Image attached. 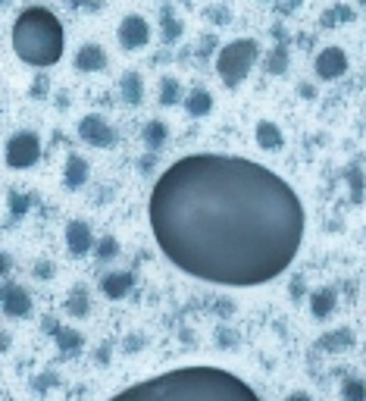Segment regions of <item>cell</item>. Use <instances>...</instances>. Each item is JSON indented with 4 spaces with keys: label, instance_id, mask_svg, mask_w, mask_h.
Segmentation results:
<instances>
[{
    "label": "cell",
    "instance_id": "cell-1",
    "mask_svg": "<svg viewBox=\"0 0 366 401\" xmlns=\"http://www.w3.org/2000/svg\"><path fill=\"white\" fill-rule=\"evenodd\" d=\"M150 229L188 276L216 286H263L282 276L304 241L294 188L244 157L191 154L150 192Z\"/></svg>",
    "mask_w": 366,
    "mask_h": 401
},
{
    "label": "cell",
    "instance_id": "cell-2",
    "mask_svg": "<svg viewBox=\"0 0 366 401\" xmlns=\"http://www.w3.org/2000/svg\"><path fill=\"white\" fill-rule=\"evenodd\" d=\"M110 401H260L244 380L219 367H182L122 389Z\"/></svg>",
    "mask_w": 366,
    "mask_h": 401
},
{
    "label": "cell",
    "instance_id": "cell-3",
    "mask_svg": "<svg viewBox=\"0 0 366 401\" xmlns=\"http://www.w3.org/2000/svg\"><path fill=\"white\" fill-rule=\"evenodd\" d=\"M13 51L28 66H53L63 57V26L47 6H28L16 16Z\"/></svg>",
    "mask_w": 366,
    "mask_h": 401
},
{
    "label": "cell",
    "instance_id": "cell-4",
    "mask_svg": "<svg viewBox=\"0 0 366 401\" xmlns=\"http://www.w3.org/2000/svg\"><path fill=\"white\" fill-rule=\"evenodd\" d=\"M257 57H260V44L253 41V38H238V41L226 44L216 53V73L229 88H235V85L251 73V66L257 63Z\"/></svg>",
    "mask_w": 366,
    "mask_h": 401
},
{
    "label": "cell",
    "instance_id": "cell-5",
    "mask_svg": "<svg viewBox=\"0 0 366 401\" xmlns=\"http://www.w3.org/2000/svg\"><path fill=\"white\" fill-rule=\"evenodd\" d=\"M41 160V138L35 132H16L6 141V167L13 170H28Z\"/></svg>",
    "mask_w": 366,
    "mask_h": 401
},
{
    "label": "cell",
    "instance_id": "cell-6",
    "mask_svg": "<svg viewBox=\"0 0 366 401\" xmlns=\"http://www.w3.org/2000/svg\"><path fill=\"white\" fill-rule=\"evenodd\" d=\"M78 135H82V141H88L91 147H110L116 141L113 125L98 113H88L82 123H78Z\"/></svg>",
    "mask_w": 366,
    "mask_h": 401
},
{
    "label": "cell",
    "instance_id": "cell-7",
    "mask_svg": "<svg viewBox=\"0 0 366 401\" xmlns=\"http://www.w3.org/2000/svg\"><path fill=\"white\" fill-rule=\"evenodd\" d=\"M119 44L125 47V51H138V47H145L150 41V26L147 19H141V16H125L122 22H119V31H116Z\"/></svg>",
    "mask_w": 366,
    "mask_h": 401
},
{
    "label": "cell",
    "instance_id": "cell-8",
    "mask_svg": "<svg viewBox=\"0 0 366 401\" xmlns=\"http://www.w3.org/2000/svg\"><path fill=\"white\" fill-rule=\"evenodd\" d=\"M347 73V53L341 47H323L320 57H316V75L323 82H335Z\"/></svg>",
    "mask_w": 366,
    "mask_h": 401
},
{
    "label": "cell",
    "instance_id": "cell-9",
    "mask_svg": "<svg viewBox=\"0 0 366 401\" xmlns=\"http://www.w3.org/2000/svg\"><path fill=\"white\" fill-rule=\"evenodd\" d=\"M0 308H4V313L6 317H28L31 313V295L26 292L22 286H4L0 288Z\"/></svg>",
    "mask_w": 366,
    "mask_h": 401
},
{
    "label": "cell",
    "instance_id": "cell-10",
    "mask_svg": "<svg viewBox=\"0 0 366 401\" xmlns=\"http://www.w3.org/2000/svg\"><path fill=\"white\" fill-rule=\"evenodd\" d=\"M66 248L73 257H85L88 251L94 248V235H91V226L85 219H73L66 226Z\"/></svg>",
    "mask_w": 366,
    "mask_h": 401
},
{
    "label": "cell",
    "instance_id": "cell-11",
    "mask_svg": "<svg viewBox=\"0 0 366 401\" xmlns=\"http://www.w3.org/2000/svg\"><path fill=\"white\" fill-rule=\"evenodd\" d=\"M132 286H135V276H132L129 270L107 273V276H103V282H100L103 295H107V298H113V301H122V298L132 292Z\"/></svg>",
    "mask_w": 366,
    "mask_h": 401
},
{
    "label": "cell",
    "instance_id": "cell-12",
    "mask_svg": "<svg viewBox=\"0 0 366 401\" xmlns=\"http://www.w3.org/2000/svg\"><path fill=\"white\" fill-rule=\"evenodd\" d=\"M88 163H85V157L78 154H69L66 157V170H63V185L66 188H82L88 182Z\"/></svg>",
    "mask_w": 366,
    "mask_h": 401
},
{
    "label": "cell",
    "instance_id": "cell-13",
    "mask_svg": "<svg viewBox=\"0 0 366 401\" xmlns=\"http://www.w3.org/2000/svg\"><path fill=\"white\" fill-rule=\"evenodd\" d=\"M75 66L82 73H98V69L107 66V53H103L100 44H85L82 51L75 53Z\"/></svg>",
    "mask_w": 366,
    "mask_h": 401
},
{
    "label": "cell",
    "instance_id": "cell-14",
    "mask_svg": "<svg viewBox=\"0 0 366 401\" xmlns=\"http://www.w3.org/2000/svg\"><path fill=\"white\" fill-rule=\"evenodd\" d=\"M335 301H338V292L335 288H316L313 295H310V311H313L316 320H325L332 311H335Z\"/></svg>",
    "mask_w": 366,
    "mask_h": 401
},
{
    "label": "cell",
    "instance_id": "cell-15",
    "mask_svg": "<svg viewBox=\"0 0 366 401\" xmlns=\"http://www.w3.org/2000/svg\"><path fill=\"white\" fill-rule=\"evenodd\" d=\"M119 94H122V100L129 107H138L141 100H145V82H141L138 73H125L122 82H119Z\"/></svg>",
    "mask_w": 366,
    "mask_h": 401
},
{
    "label": "cell",
    "instance_id": "cell-16",
    "mask_svg": "<svg viewBox=\"0 0 366 401\" xmlns=\"http://www.w3.org/2000/svg\"><path fill=\"white\" fill-rule=\"evenodd\" d=\"M257 145L263 147V151H278V147L285 145L282 129H278L276 123H269V120H260L257 123Z\"/></svg>",
    "mask_w": 366,
    "mask_h": 401
},
{
    "label": "cell",
    "instance_id": "cell-17",
    "mask_svg": "<svg viewBox=\"0 0 366 401\" xmlns=\"http://www.w3.org/2000/svg\"><path fill=\"white\" fill-rule=\"evenodd\" d=\"M53 339H57V348L63 351V355H78L82 351V345H85V339H82V333H75L73 326H60L57 333H53Z\"/></svg>",
    "mask_w": 366,
    "mask_h": 401
},
{
    "label": "cell",
    "instance_id": "cell-18",
    "mask_svg": "<svg viewBox=\"0 0 366 401\" xmlns=\"http://www.w3.org/2000/svg\"><path fill=\"white\" fill-rule=\"evenodd\" d=\"M185 110L191 116H206L213 110V98H210V91H204V88H194L185 98Z\"/></svg>",
    "mask_w": 366,
    "mask_h": 401
},
{
    "label": "cell",
    "instance_id": "cell-19",
    "mask_svg": "<svg viewBox=\"0 0 366 401\" xmlns=\"http://www.w3.org/2000/svg\"><path fill=\"white\" fill-rule=\"evenodd\" d=\"M166 135H169V129H166V123H160V120H150V123L145 125V145L150 147V151L163 147Z\"/></svg>",
    "mask_w": 366,
    "mask_h": 401
},
{
    "label": "cell",
    "instance_id": "cell-20",
    "mask_svg": "<svg viewBox=\"0 0 366 401\" xmlns=\"http://www.w3.org/2000/svg\"><path fill=\"white\" fill-rule=\"evenodd\" d=\"M179 100H182V85L172 75H163L160 78V104L172 107V104H179Z\"/></svg>",
    "mask_w": 366,
    "mask_h": 401
},
{
    "label": "cell",
    "instance_id": "cell-21",
    "mask_svg": "<svg viewBox=\"0 0 366 401\" xmlns=\"http://www.w3.org/2000/svg\"><path fill=\"white\" fill-rule=\"evenodd\" d=\"M341 398L345 401H366V380H360V376H347L345 386H341Z\"/></svg>",
    "mask_w": 366,
    "mask_h": 401
},
{
    "label": "cell",
    "instance_id": "cell-22",
    "mask_svg": "<svg viewBox=\"0 0 366 401\" xmlns=\"http://www.w3.org/2000/svg\"><path fill=\"white\" fill-rule=\"evenodd\" d=\"M66 311L73 313V317H85V313H88V292H85V288H75V292H69Z\"/></svg>",
    "mask_w": 366,
    "mask_h": 401
},
{
    "label": "cell",
    "instance_id": "cell-23",
    "mask_svg": "<svg viewBox=\"0 0 366 401\" xmlns=\"http://www.w3.org/2000/svg\"><path fill=\"white\" fill-rule=\"evenodd\" d=\"M285 69H288V51H285V47H276V51L269 53V60H266V73L269 75H282Z\"/></svg>",
    "mask_w": 366,
    "mask_h": 401
},
{
    "label": "cell",
    "instance_id": "cell-24",
    "mask_svg": "<svg viewBox=\"0 0 366 401\" xmlns=\"http://www.w3.org/2000/svg\"><path fill=\"white\" fill-rule=\"evenodd\" d=\"M163 38L166 41H179L182 38V19L172 10H163Z\"/></svg>",
    "mask_w": 366,
    "mask_h": 401
},
{
    "label": "cell",
    "instance_id": "cell-25",
    "mask_svg": "<svg viewBox=\"0 0 366 401\" xmlns=\"http://www.w3.org/2000/svg\"><path fill=\"white\" fill-rule=\"evenodd\" d=\"M116 254H119V241L113 239V235H103V239L98 241V261H113Z\"/></svg>",
    "mask_w": 366,
    "mask_h": 401
},
{
    "label": "cell",
    "instance_id": "cell-26",
    "mask_svg": "<svg viewBox=\"0 0 366 401\" xmlns=\"http://www.w3.org/2000/svg\"><path fill=\"white\" fill-rule=\"evenodd\" d=\"M351 19H354V10H347V6H335V10H329L323 16V26L332 28L335 22H351Z\"/></svg>",
    "mask_w": 366,
    "mask_h": 401
},
{
    "label": "cell",
    "instance_id": "cell-27",
    "mask_svg": "<svg viewBox=\"0 0 366 401\" xmlns=\"http://www.w3.org/2000/svg\"><path fill=\"white\" fill-rule=\"evenodd\" d=\"M10 210H13V217L26 214V210H28V198H26V194L13 192V194H10Z\"/></svg>",
    "mask_w": 366,
    "mask_h": 401
},
{
    "label": "cell",
    "instance_id": "cell-28",
    "mask_svg": "<svg viewBox=\"0 0 366 401\" xmlns=\"http://www.w3.org/2000/svg\"><path fill=\"white\" fill-rule=\"evenodd\" d=\"M345 342L351 345L354 335H351V333H338V335H332V339H325V345H345Z\"/></svg>",
    "mask_w": 366,
    "mask_h": 401
},
{
    "label": "cell",
    "instance_id": "cell-29",
    "mask_svg": "<svg viewBox=\"0 0 366 401\" xmlns=\"http://www.w3.org/2000/svg\"><path fill=\"white\" fill-rule=\"evenodd\" d=\"M351 185H354V198H360V188H363V179H360V170H351Z\"/></svg>",
    "mask_w": 366,
    "mask_h": 401
},
{
    "label": "cell",
    "instance_id": "cell-30",
    "mask_svg": "<svg viewBox=\"0 0 366 401\" xmlns=\"http://www.w3.org/2000/svg\"><path fill=\"white\" fill-rule=\"evenodd\" d=\"M35 273H38V279H51L53 264H38V266H35Z\"/></svg>",
    "mask_w": 366,
    "mask_h": 401
},
{
    "label": "cell",
    "instance_id": "cell-31",
    "mask_svg": "<svg viewBox=\"0 0 366 401\" xmlns=\"http://www.w3.org/2000/svg\"><path fill=\"white\" fill-rule=\"evenodd\" d=\"M298 6H300V0H282V4H278V10L291 13V10H298Z\"/></svg>",
    "mask_w": 366,
    "mask_h": 401
},
{
    "label": "cell",
    "instance_id": "cell-32",
    "mask_svg": "<svg viewBox=\"0 0 366 401\" xmlns=\"http://www.w3.org/2000/svg\"><path fill=\"white\" fill-rule=\"evenodd\" d=\"M57 329H60V323H57V320H53V317H44V333H57Z\"/></svg>",
    "mask_w": 366,
    "mask_h": 401
},
{
    "label": "cell",
    "instance_id": "cell-33",
    "mask_svg": "<svg viewBox=\"0 0 366 401\" xmlns=\"http://www.w3.org/2000/svg\"><path fill=\"white\" fill-rule=\"evenodd\" d=\"M6 270H10V257L0 251V276H6Z\"/></svg>",
    "mask_w": 366,
    "mask_h": 401
},
{
    "label": "cell",
    "instance_id": "cell-34",
    "mask_svg": "<svg viewBox=\"0 0 366 401\" xmlns=\"http://www.w3.org/2000/svg\"><path fill=\"white\" fill-rule=\"evenodd\" d=\"M288 401H310V395H307V392H291Z\"/></svg>",
    "mask_w": 366,
    "mask_h": 401
},
{
    "label": "cell",
    "instance_id": "cell-35",
    "mask_svg": "<svg viewBox=\"0 0 366 401\" xmlns=\"http://www.w3.org/2000/svg\"><path fill=\"white\" fill-rule=\"evenodd\" d=\"M66 4H69V6H85L88 0H66Z\"/></svg>",
    "mask_w": 366,
    "mask_h": 401
},
{
    "label": "cell",
    "instance_id": "cell-36",
    "mask_svg": "<svg viewBox=\"0 0 366 401\" xmlns=\"http://www.w3.org/2000/svg\"><path fill=\"white\" fill-rule=\"evenodd\" d=\"M360 4H363V6H366V0H360Z\"/></svg>",
    "mask_w": 366,
    "mask_h": 401
}]
</instances>
